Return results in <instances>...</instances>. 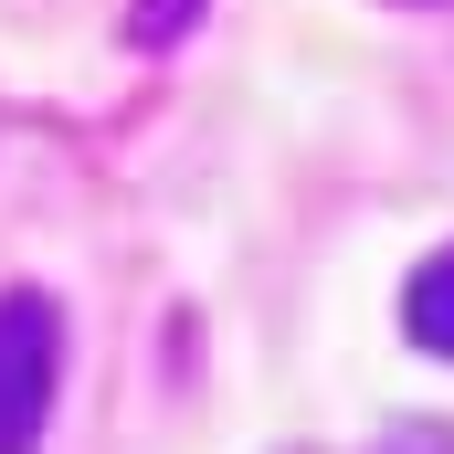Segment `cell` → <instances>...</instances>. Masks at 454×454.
I'll list each match as a JSON object with an SVG mask.
<instances>
[{"instance_id":"obj_1","label":"cell","mask_w":454,"mask_h":454,"mask_svg":"<svg viewBox=\"0 0 454 454\" xmlns=\"http://www.w3.org/2000/svg\"><path fill=\"white\" fill-rule=\"evenodd\" d=\"M53 370H64V317L53 296L11 286L0 296V454H32L53 423Z\"/></svg>"},{"instance_id":"obj_2","label":"cell","mask_w":454,"mask_h":454,"mask_svg":"<svg viewBox=\"0 0 454 454\" xmlns=\"http://www.w3.org/2000/svg\"><path fill=\"white\" fill-rule=\"evenodd\" d=\"M402 328L434 348V359H454V254H434V264L412 275V296H402Z\"/></svg>"},{"instance_id":"obj_3","label":"cell","mask_w":454,"mask_h":454,"mask_svg":"<svg viewBox=\"0 0 454 454\" xmlns=\"http://www.w3.org/2000/svg\"><path fill=\"white\" fill-rule=\"evenodd\" d=\"M191 21H201V0H137V11H127V43H137V53H169Z\"/></svg>"}]
</instances>
